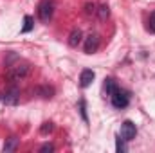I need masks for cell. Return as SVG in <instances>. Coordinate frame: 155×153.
Here are the masks:
<instances>
[{
    "label": "cell",
    "mask_w": 155,
    "mask_h": 153,
    "mask_svg": "<svg viewBox=\"0 0 155 153\" xmlns=\"http://www.w3.org/2000/svg\"><path fill=\"white\" fill-rule=\"evenodd\" d=\"M29 72H31V67H29V65L18 63V65L11 67V69L7 70L5 77H7L11 83H18V81H22V79H25V77L29 76Z\"/></svg>",
    "instance_id": "1"
},
{
    "label": "cell",
    "mask_w": 155,
    "mask_h": 153,
    "mask_svg": "<svg viewBox=\"0 0 155 153\" xmlns=\"http://www.w3.org/2000/svg\"><path fill=\"white\" fill-rule=\"evenodd\" d=\"M54 15V4L51 0H41L38 4V18L43 24H49Z\"/></svg>",
    "instance_id": "2"
},
{
    "label": "cell",
    "mask_w": 155,
    "mask_h": 153,
    "mask_svg": "<svg viewBox=\"0 0 155 153\" xmlns=\"http://www.w3.org/2000/svg\"><path fill=\"white\" fill-rule=\"evenodd\" d=\"M110 99H112V106L119 108V110H123V108H126L130 105V94L121 90V88H117L116 92L110 96Z\"/></svg>",
    "instance_id": "3"
},
{
    "label": "cell",
    "mask_w": 155,
    "mask_h": 153,
    "mask_svg": "<svg viewBox=\"0 0 155 153\" xmlns=\"http://www.w3.org/2000/svg\"><path fill=\"white\" fill-rule=\"evenodd\" d=\"M0 101L7 106H16L20 103V90L16 86H11L9 90H5L4 94H0Z\"/></svg>",
    "instance_id": "4"
},
{
    "label": "cell",
    "mask_w": 155,
    "mask_h": 153,
    "mask_svg": "<svg viewBox=\"0 0 155 153\" xmlns=\"http://www.w3.org/2000/svg\"><path fill=\"white\" fill-rule=\"evenodd\" d=\"M135 135H137L135 124H134L132 121H124V122L121 124V135H119V137H123L124 141H134Z\"/></svg>",
    "instance_id": "5"
},
{
    "label": "cell",
    "mask_w": 155,
    "mask_h": 153,
    "mask_svg": "<svg viewBox=\"0 0 155 153\" xmlns=\"http://www.w3.org/2000/svg\"><path fill=\"white\" fill-rule=\"evenodd\" d=\"M99 45H101V38H99V34H96V33H92V34H88L87 38H85V52L87 54H92V52H96L97 49H99Z\"/></svg>",
    "instance_id": "6"
},
{
    "label": "cell",
    "mask_w": 155,
    "mask_h": 153,
    "mask_svg": "<svg viewBox=\"0 0 155 153\" xmlns=\"http://www.w3.org/2000/svg\"><path fill=\"white\" fill-rule=\"evenodd\" d=\"M33 94H35V96H40V97H43V99H51V97L54 96V88L49 86V85H40V86H35Z\"/></svg>",
    "instance_id": "7"
},
{
    "label": "cell",
    "mask_w": 155,
    "mask_h": 153,
    "mask_svg": "<svg viewBox=\"0 0 155 153\" xmlns=\"http://www.w3.org/2000/svg\"><path fill=\"white\" fill-rule=\"evenodd\" d=\"M94 70H90V69H85V70H81V76H79V85H81V88H87V86H90L92 85V81H94Z\"/></svg>",
    "instance_id": "8"
},
{
    "label": "cell",
    "mask_w": 155,
    "mask_h": 153,
    "mask_svg": "<svg viewBox=\"0 0 155 153\" xmlns=\"http://www.w3.org/2000/svg\"><path fill=\"white\" fill-rule=\"evenodd\" d=\"M81 38H83V33H81L79 29H72V33H71V36H69V45H71V47H78V45L81 43Z\"/></svg>",
    "instance_id": "9"
},
{
    "label": "cell",
    "mask_w": 155,
    "mask_h": 153,
    "mask_svg": "<svg viewBox=\"0 0 155 153\" xmlns=\"http://www.w3.org/2000/svg\"><path fill=\"white\" fill-rule=\"evenodd\" d=\"M16 148H18V139H16V137H9V139L5 141V144H4V151L5 153L15 151Z\"/></svg>",
    "instance_id": "10"
},
{
    "label": "cell",
    "mask_w": 155,
    "mask_h": 153,
    "mask_svg": "<svg viewBox=\"0 0 155 153\" xmlns=\"http://www.w3.org/2000/svg\"><path fill=\"white\" fill-rule=\"evenodd\" d=\"M96 13H97V18H99L101 22H105V20L110 16V7H108L107 4H103V5H99V7H97V11H96Z\"/></svg>",
    "instance_id": "11"
},
{
    "label": "cell",
    "mask_w": 155,
    "mask_h": 153,
    "mask_svg": "<svg viewBox=\"0 0 155 153\" xmlns=\"http://www.w3.org/2000/svg\"><path fill=\"white\" fill-rule=\"evenodd\" d=\"M117 88H119V86H117V83L114 79H110V77L105 79V92H107V96H112Z\"/></svg>",
    "instance_id": "12"
},
{
    "label": "cell",
    "mask_w": 155,
    "mask_h": 153,
    "mask_svg": "<svg viewBox=\"0 0 155 153\" xmlns=\"http://www.w3.org/2000/svg\"><path fill=\"white\" fill-rule=\"evenodd\" d=\"M33 29V16L25 15L24 16V27H22V33H29Z\"/></svg>",
    "instance_id": "13"
},
{
    "label": "cell",
    "mask_w": 155,
    "mask_h": 153,
    "mask_svg": "<svg viewBox=\"0 0 155 153\" xmlns=\"http://www.w3.org/2000/svg\"><path fill=\"white\" fill-rule=\"evenodd\" d=\"M52 130H54V124H52L51 121H49V122H43V124L40 126V133H41V135H47V133H51Z\"/></svg>",
    "instance_id": "14"
},
{
    "label": "cell",
    "mask_w": 155,
    "mask_h": 153,
    "mask_svg": "<svg viewBox=\"0 0 155 153\" xmlns=\"http://www.w3.org/2000/svg\"><path fill=\"white\" fill-rule=\"evenodd\" d=\"M116 150H117V153L126 151V144H124V139H123V137H117L116 139Z\"/></svg>",
    "instance_id": "15"
},
{
    "label": "cell",
    "mask_w": 155,
    "mask_h": 153,
    "mask_svg": "<svg viewBox=\"0 0 155 153\" xmlns=\"http://www.w3.org/2000/svg\"><path fill=\"white\" fill-rule=\"evenodd\" d=\"M96 11H97V7H96V4H85V15H96Z\"/></svg>",
    "instance_id": "16"
},
{
    "label": "cell",
    "mask_w": 155,
    "mask_h": 153,
    "mask_svg": "<svg viewBox=\"0 0 155 153\" xmlns=\"http://www.w3.org/2000/svg\"><path fill=\"white\" fill-rule=\"evenodd\" d=\"M79 110H81V117H83V121H88V117H87V105H85L83 99L79 101Z\"/></svg>",
    "instance_id": "17"
},
{
    "label": "cell",
    "mask_w": 155,
    "mask_h": 153,
    "mask_svg": "<svg viewBox=\"0 0 155 153\" xmlns=\"http://www.w3.org/2000/svg\"><path fill=\"white\" fill-rule=\"evenodd\" d=\"M148 31L155 34V11L150 15V24H148Z\"/></svg>",
    "instance_id": "18"
},
{
    "label": "cell",
    "mask_w": 155,
    "mask_h": 153,
    "mask_svg": "<svg viewBox=\"0 0 155 153\" xmlns=\"http://www.w3.org/2000/svg\"><path fill=\"white\" fill-rule=\"evenodd\" d=\"M40 151H54V146H52V144H49V142H47V144H43V146H41V148H40Z\"/></svg>",
    "instance_id": "19"
}]
</instances>
